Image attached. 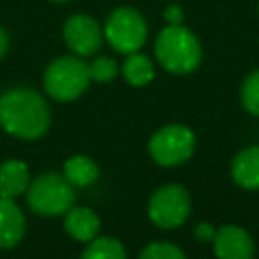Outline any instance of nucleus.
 <instances>
[{
	"mask_svg": "<svg viewBox=\"0 0 259 259\" xmlns=\"http://www.w3.org/2000/svg\"><path fill=\"white\" fill-rule=\"evenodd\" d=\"M51 125L45 97L28 87H12L0 95V127L18 140H38Z\"/></svg>",
	"mask_w": 259,
	"mask_h": 259,
	"instance_id": "obj_1",
	"label": "nucleus"
},
{
	"mask_svg": "<svg viewBox=\"0 0 259 259\" xmlns=\"http://www.w3.org/2000/svg\"><path fill=\"white\" fill-rule=\"evenodd\" d=\"M154 53L158 63L174 75L192 73L202 59V49L196 34L182 24H168L164 30H160Z\"/></svg>",
	"mask_w": 259,
	"mask_h": 259,
	"instance_id": "obj_2",
	"label": "nucleus"
},
{
	"mask_svg": "<svg viewBox=\"0 0 259 259\" xmlns=\"http://www.w3.org/2000/svg\"><path fill=\"white\" fill-rule=\"evenodd\" d=\"M42 83L49 97L57 101H73L91 83L89 63H85L83 57H77V55L57 57L45 69Z\"/></svg>",
	"mask_w": 259,
	"mask_h": 259,
	"instance_id": "obj_3",
	"label": "nucleus"
},
{
	"mask_svg": "<svg viewBox=\"0 0 259 259\" xmlns=\"http://www.w3.org/2000/svg\"><path fill=\"white\" fill-rule=\"evenodd\" d=\"M24 194L32 212L40 217L65 214L75 202L73 184L63 174H57V172L38 174L34 180H30Z\"/></svg>",
	"mask_w": 259,
	"mask_h": 259,
	"instance_id": "obj_4",
	"label": "nucleus"
},
{
	"mask_svg": "<svg viewBox=\"0 0 259 259\" xmlns=\"http://www.w3.org/2000/svg\"><path fill=\"white\" fill-rule=\"evenodd\" d=\"M194 132L182 123H168L156 130L148 142V152L152 160L166 168L186 162L194 154Z\"/></svg>",
	"mask_w": 259,
	"mask_h": 259,
	"instance_id": "obj_5",
	"label": "nucleus"
},
{
	"mask_svg": "<svg viewBox=\"0 0 259 259\" xmlns=\"http://www.w3.org/2000/svg\"><path fill=\"white\" fill-rule=\"evenodd\" d=\"M146 36H148V26L144 16L130 6L115 8L103 24V38L117 53L123 55L140 51L146 42Z\"/></svg>",
	"mask_w": 259,
	"mask_h": 259,
	"instance_id": "obj_6",
	"label": "nucleus"
},
{
	"mask_svg": "<svg viewBox=\"0 0 259 259\" xmlns=\"http://www.w3.org/2000/svg\"><path fill=\"white\" fill-rule=\"evenodd\" d=\"M190 214V194L182 184L160 186L148 202V217L160 229H176Z\"/></svg>",
	"mask_w": 259,
	"mask_h": 259,
	"instance_id": "obj_7",
	"label": "nucleus"
},
{
	"mask_svg": "<svg viewBox=\"0 0 259 259\" xmlns=\"http://www.w3.org/2000/svg\"><path fill=\"white\" fill-rule=\"evenodd\" d=\"M63 38L73 55L77 57H91L101 49L103 42V28L87 14L71 16L63 26Z\"/></svg>",
	"mask_w": 259,
	"mask_h": 259,
	"instance_id": "obj_8",
	"label": "nucleus"
},
{
	"mask_svg": "<svg viewBox=\"0 0 259 259\" xmlns=\"http://www.w3.org/2000/svg\"><path fill=\"white\" fill-rule=\"evenodd\" d=\"M217 259H253L255 245L251 235L239 225H223L212 239Z\"/></svg>",
	"mask_w": 259,
	"mask_h": 259,
	"instance_id": "obj_9",
	"label": "nucleus"
},
{
	"mask_svg": "<svg viewBox=\"0 0 259 259\" xmlns=\"http://www.w3.org/2000/svg\"><path fill=\"white\" fill-rule=\"evenodd\" d=\"M26 221L14 198L0 196V249L16 247L24 237Z\"/></svg>",
	"mask_w": 259,
	"mask_h": 259,
	"instance_id": "obj_10",
	"label": "nucleus"
},
{
	"mask_svg": "<svg viewBox=\"0 0 259 259\" xmlns=\"http://www.w3.org/2000/svg\"><path fill=\"white\" fill-rule=\"evenodd\" d=\"M101 229L99 217L87 206H71L65 212V231L71 239L79 243H89L97 237Z\"/></svg>",
	"mask_w": 259,
	"mask_h": 259,
	"instance_id": "obj_11",
	"label": "nucleus"
},
{
	"mask_svg": "<svg viewBox=\"0 0 259 259\" xmlns=\"http://www.w3.org/2000/svg\"><path fill=\"white\" fill-rule=\"evenodd\" d=\"M231 178L247 190H259V146H249L237 152L231 162Z\"/></svg>",
	"mask_w": 259,
	"mask_h": 259,
	"instance_id": "obj_12",
	"label": "nucleus"
},
{
	"mask_svg": "<svg viewBox=\"0 0 259 259\" xmlns=\"http://www.w3.org/2000/svg\"><path fill=\"white\" fill-rule=\"evenodd\" d=\"M30 184L28 166L22 160H6L0 164V196L16 198L26 192Z\"/></svg>",
	"mask_w": 259,
	"mask_h": 259,
	"instance_id": "obj_13",
	"label": "nucleus"
},
{
	"mask_svg": "<svg viewBox=\"0 0 259 259\" xmlns=\"http://www.w3.org/2000/svg\"><path fill=\"white\" fill-rule=\"evenodd\" d=\"M63 176L73 184V186H91L99 178V168L97 164L83 154L71 156L65 166H63Z\"/></svg>",
	"mask_w": 259,
	"mask_h": 259,
	"instance_id": "obj_14",
	"label": "nucleus"
},
{
	"mask_svg": "<svg viewBox=\"0 0 259 259\" xmlns=\"http://www.w3.org/2000/svg\"><path fill=\"white\" fill-rule=\"evenodd\" d=\"M123 79L134 87H144L154 79V65L152 61L142 53H130L127 59L121 65Z\"/></svg>",
	"mask_w": 259,
	"mask_h": 259,
	"instance_id": "obj_15",
	"label": "nucleus"
},
{
	"mask_svg": "<svg viewBox=\"0 0 259 259\" xmlns=\"http://www.w3.org/2000/svg\"><path fill=\"white\" fill-rule=\"evenodd\" d=\"M81 259H125V249L117 239L95 237L83 249Z\"/></svg>",
	"mask_w": 259,
	"mask_h": 259,
	"instance_id": "obj_16",
	"label": "nucleus"
},
{
	"mask_svg": "<svg viewBox=\"0 0 259 259\" xmlns=\"http://www.w3.org/2000/svg\"><path fill=\"white\" fill-rule=\"evenodd\" d=\"M138 259H186L184 251L168 241H154L146 245Z\"/></svg>",
	"mask_w": 259,
	"mask_h": 259,
	"instance_id": "obj_17",
	"label": "nucleus"
},
{
	"mask_svg": "<svg viewBox=\"0 0 259 259\" xmlns=\"http://www.w3.org/2000/svg\"><path fill=\"white\" fill-rule=\"evenodd\" d=\"M241 103L251 115H259V69L253 71L241 85Z\"/></svg>",
	"mask_w": 259,
	"mask_h": 259,
	"instance_id": "obj_18",
	"label": "nucleus"
},
{
	"mask_svg": "<svg viewBox=\"0 0 259 259\" xmlns=\"http://www.w3.org/2000/svg\"><path fill=\"white\" fill-rule=\"evenodd\" d=\"M89 75H91V81L109 83L117 75V63L109 57H97L89 63Z\"/></svg>",
	"mask_w": 259,
	"mask_h": 259,
	"instance_id": "obj_19",
	"label": "nucleus"
},
{
	"mask_svg": "<svg viewBox=\"0 0 259 259\" xmlns=\"http://www.w3.org/2000/svg\"><path fill=\"white\" fill-rule=\"evenodd\" d=\"M214 233H217V229H214V225H210V223H198V225L194 227V237H196V241H200V243H212Z\"/></svg>",
	"mask_w": 259,
	"mask_h": 259,
	"instance_id": "obj_20",
	"label": "nucleus"
},
{
	"mask_svg": "<svg viewBox=\"0 0 259 259\" xmlns=\"http://www.w3.org/2000/svg\"><path fill=\"white\" fill-rule=\"evenodd\" d=\"M164 18H166L168 24H182V20H184V12H182L180 6L172 4V6H168V8L164 10Z\"/></svg>",
	"mask_w": 259,
	"mask_h": 259,
	"instance_id": "obj_21",
	"label": "nucleus"
},
{
	"mask_svg": "<svg viewBox=\"0 0 259 259\" xmlns=\"http://www.w3.org/2000/svg\"><path fill=\"white\" fill-rule=\"evenodd\" d=\"M6 51H8V34H6V30L0 26V59L6 55Z\"/></svg>",
	"mask_w": 259,
	"mask_h": 259,
	"instance_id": "obj_22",
	"label": "nucleus"
},
{
	"mask_svg": "<svg viewBox=\"0 0 259 259\" xmlns=\"http://www.w3.org/2000/svg\"><path fill=\"white\" fill-rule=\"evenodd\" d=\"M53 2H67V0H53Z\"/></svg>",
	"mask_w": 259,
	"mask_h": 259,
	"instance_id": "obj_23",
	"label": "nucleus"
}]
</instances>
